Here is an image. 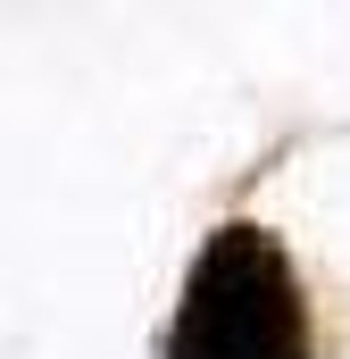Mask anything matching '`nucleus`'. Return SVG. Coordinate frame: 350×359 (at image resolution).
Returning <instances> with one entry per match:
<instances>
[{
    "mask_svg": "<svg viewBox=\"0 0 350 359\" xmlns=\"http://www.w3.org/2000/svg\"><path fill=\"white\" fill-rule=\"evenodd\" d=\"M167 359H309V301L267 226H217L183 276Z\"/></svg>",
    "mask_w": 350,
    "mask_h": 359,
    "instance_id": "f257e3e1",
    "label": "nucleus"
}]
</instances>
